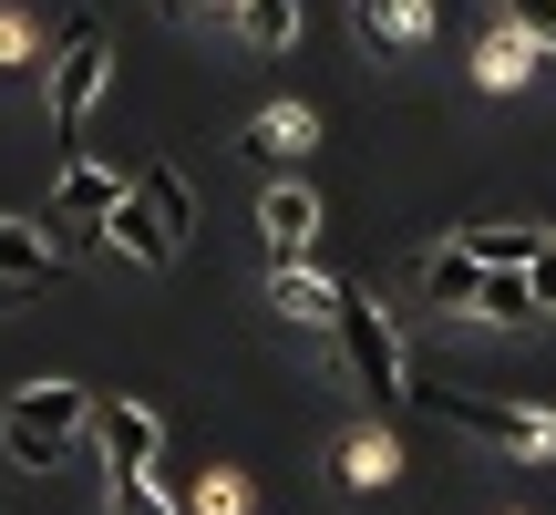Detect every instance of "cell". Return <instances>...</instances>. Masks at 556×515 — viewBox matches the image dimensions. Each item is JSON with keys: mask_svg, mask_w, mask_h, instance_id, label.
Here are the masks:
<instances>
[{"mask_svg": "<svg viewBox=\"0 0 556 515\" xmlns=\"http://www.w3.org/2000/svg\"><path fill=\"white\" fill-rule=\"evenodd\" d=\"M83 423H93V392H83V381H31V392L0 402V454H11L21 475H41Z\"/></svg>", "mask_w": 556, "mask_h": 515, "instance_id": "cell-1", "label": "cell"}, {"mask_svg": "<svg viewBox=\"0 0 556 515\" xmlns=\"http://www.w3.org/2000/svg\"><path fill=\"white\" fill-rule=\"evenodd\" d=\"M413 402H422V413H443L454 434L495 443V454H526V464L556 454V413H546V402H495V392H413Z\"/></svg>", "mask_w": 556, "mask_h": 515, "instance_id": "cell-2", "label": "cell"}, {"mask_svg": "<svg viewBox=\"0 0 556 515\" xmlns=\"http://www.w3.org/2000/svg\"><path fill=\"white\" fill-rule=\"evenodd\" d=\"M330 340H340V372H351L371 402H413V361H402V330H392V310H371V299H351V289H340V319H330Z\"/></svg>", "mask_w": 556, "mask_h": 515, "instance_id": "cell-3", "label": "cell"}, {"mask_svg": "<svg viewBox=\"0 0 556 515\" xmlns=\"http://www.w3.org/2000/svg\"><path fill=\"white\" fill-rule=\"evenodd\" d=\"M93 103H103V21H73L52 41V135L73 145L93 124Z\"/></svg>", "mask_w": 556, "mask_h": 515, "instance_id": "cell-4", "label": "cell"}, {"mask_svg": "<svg viewBox=\"0 0 556 515\" xmlns=\"http://www.w3.org/2000/svg\"><path fill=\"white\" fill-rule=\"evenodd\" d=\"M258 238H268V268H309V258H319V197L299 176L258 197Z\"/></svg>", "mask_w": 556, "mask_h": 515, "instance_id": "cell-5", "label": "cell"}, {"mask_svg": "<svg viewBox=\"0 0 556 515\" xmlns=\"http://www.w3.org/2000/svg\"><path fill=\"white\" fill-rule=\"evenodd\" d=\"M93 443H103V464H114V475H144V464L165 454V423L144 413V402H93Z\"/></svg>", "mask_w": 556, "mask_h": 515, "instance_id": "cell-6", "label": "cell"}, {"mask_svg": "<svg viewBox=\"0 0 556 515\" xmlns=\"http://www.w3.org/2000/svg\"><path fill=\"white\" fill-rule=\"evenodd\" d=\"M103 248H124L135 268H176V248H186V238L155 217V197H144V186H124V197H114V217H103Z\"/></svg>", "mask_w": 556, "mask_h": 515, "instance_id": "cell-7", "label": "cell"}, {"mask_svg": "<svg viewBox=\"0 0 556 515\" xmlns=\"http://www.w3.org/2000/svg\"><path fill=\"white\" fill-rule=\"evenodd\" d=\"M268 299L299 319V330H330V319H340V278L319 268V258H309V268H268Z\"/></svg>", "mask_w": 556, "mask_h": 515, "instance_id": "cell-8", "label": "cell"}, {"mask_svg": "<svg viewBox=\"0 0 556 515\" xmlns=\"http://www.w3.org/2000/svg\"><path fill=\"white\" fill-rule=\"evenodd\" d=\"M422 299H433V310H475V299H484V258L475 248H433V258H422Z\"/></svg>", "mask_w": 556, "mask_h": 515, "instance_id": "cell-9", "label": "cell"}, {"mask_svg": "<svg viewBox=\"0 0 556 515\" xmlns=\"http://www.w3.org/2000/svg\"><path fill=\"white\" fill-rule=\"evenodd\" d=\"M238 145H248V155H268V165H299V155H309V145H319V124L299 114V103H268V114L248 124Z\"/></svg>", "mask_w": 556, "mask_h": 515, "instance_id": "cell-10", "label": "cell"}, {"mask_svg": "<svg viewBox=\"0 0 556 515\" xmlns=\"http://www.w3.org/2000/svg\"><path fill=\"white\" fill-rule=\"evenodd\" d=\"M392 475H402L392 434H351V443H340V495H381Z\"/></svg>", "mask_w": 556, "mask_h": 515, "instance_id": "cell-11", "label": "cell"}, {"mask_svg": "<svg viewBox=\"0 0 556 515\" xmlns=\"http://www.w3.org/2000/svg\"><path fill=\"white\" fill-rule=\"evenodd\" d=\"M351 21H361L371 41H392V52H402V41L433 32V0H351Z\"/></svg>", "mask_w": 556, "mask_h": 515, "instance_id": "cell-12", "label": "cell"}, {"mask_svg": "<svg viewBox=\"0 0 556 515\" xmlns=\"http://www.w3.org/2000/svg\"><path fill=\"white\" fill-rule=\"evenodd\" d=\"M114 197H124V176H103V165H62V217L103 227V217H114Z\"/></svg>", "mask_w": 556, "mask_h": 515, "instance_id": "cell-13", "label": "cell"}, {"mask_svg": "<svg viewBox=\"0 0 556 515\" xmlns=\"http://www.w3.org/2000/svg\"><path fill=\"white\" fill-rule=\"evenodd\" d=\"M475 73H484V83H495V93H516V83H526V73H536V41H526V32H516V21H505V32H495V41H484V52H475Z\"/></svg>", "mask_w": 556, "mask_h": 515, "instance_id": "cell-14", "label": "cell"}, {"mask_svg": "<svg viewBox=\"0 0 556 515\" xmlns=\"http://www.w3.org/2000/svg\"><path fill=\"white\" fill-rule=\"evenodd\" d=\"M31 278H52V238H31V227L0 217V289H31Z\"/></svg>", "mask_w": 556, "mask_h": 515, "instance_id": "cell-15", "label": "cell"}, {"mask_svg": "<svg viewBox=\"0 0 556 515\" xmlns=\"http://www.w3.org/2000/svg\"><path fill=\"white\" fill-rule=\"evenodd\" d=\"M238 32L258 41V52H289L299 41V0H238Z\"/></svg>", "mask_w": 556, "mask_h": 515, "instance_id": "cell-16", "label": "cell"}, {"mask_svg": "<svg viewBox=\"0 0 556 515\" xmlns=\"http://www.w3.org/2000/svg\"><path fill=\"white\" fill-rule=\"evenodd\" d=\"M475 319H546V310H536V289H526V268H484Z\"/></svg>", "mask_w": 556, "mask_h": 515, "instance_id": "cell-17", "label": "cell"}, {"mask_svg": "<svg viewBox=\"0 0 556 515\" xmlns=\"http://www.w3.org/2000/svg\"><path fill=\"white\" fill-rule=\"evenodd\" d=\"M464 248H475L484 268H526V258L546 248V227H475V238H464Z\"/></svg>", "mask_w": 556, "mask_h": 515, "instance_id": "cell-18", "label": "cell"}, {"mask_svg": "<svg viewBox=\"0 0 556 515\" xmlns=\"http://www.w3.org/2000/svg\"><path fill=\"white\" fill-rule=\"evenodd\" d=\"M114 515H186V495H165L155 464H144V475H114Z\"/></svg>", "mask_w": 556, "mask_h": 515, "instance_id": "cell-19", "label": "cell"}, {"mask_svg": "<svg viewBox=\"0 0 556 515\" xmlns=\"http://www.w3.org/2000/svg\"><path fill=\"white\" fill-rule=\"evenodd\" d=\"M144 197H155V217L176 227V238L197 227V217H186V176H176V165H155V176H144Z\"/></svg>", "mask_w": 556, "mask_h": 515, "instance_id": "cell-20", "label": "cell"}, {"mask_svg": "<svg viewBox=\"0 0 556 515\" xmlns=\"http://www.w3.org/2000/svg\"><path fill=\"white\" fill-rule=\"evenodd\" d=\"M505 21H516L536 52H556V0H505Z\"/></svg>", "mask_w": 556, "mask_h": 515, "instance_id": "cell-21", "label": "cell"}, {"mask_svg": "<svg viewBox=\"0 0 556 515\" xmlns=\"http://www.w3.org/2000/svg\"><path fill=\"white\" fill-rule=\"evenodd\" d=\"M238 505H248L238 475H217V485H197V495H186V515H238Z\"/></svg>", "mask_w": 556, "mask_h": 515, "instance_id": "cell-22", "label": "cell"}, {"mask_svg": "<svg viewBox=\"0 0 556 515\" xmlns=\"http://www.w3.org/2000/svg\"><path fill=\"white\" fill-rule=\"evenodd\" d=\"M526 289H536V310H556V238L526 258Z\"/></svg>", "mask_w": 556, "mask_h": 515, "instance_id": "cell-23", "label": "cell"}, {"mask_svg": "<svg viewBox=\"0 0 556 515\" xmlns=\"http://www.w3.org/2000/svg\"><path fill=\"white\" fill-rule=\"evenodd\" d=\"M176 11H186V0H176ZM206 11H227V21H238V0H206Z\"/></svg>", "mask_w": 556, "mask_h": 515, "instance_id": "cell-24", "label": "cell"}, {"mask_svg": "<svg viewBox=\"0 0 556 515\" xmlns=\"http://www.w3.org/2000/svg\"><path fill=\"white\" fill-rule=\"evenodd\" d=\"M0 299H11V289H0Z\"/></svg>", "mask_w": 556, "mask_h": 515, "instance_id": "cell-25", "label": "cell"}]
</instances>
